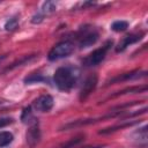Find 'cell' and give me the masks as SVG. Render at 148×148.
<instances>
[{
  "label": "cell",
  "instance_id": "obj_1",
  "mask_svg": "<svg viewBox=\"0 0 148 148\" xmlns=\"http://www.w3.org/2000/svg\"><path fill=\"white\" fill-rule=\"evenodd\" d=\"M80 76H81V71L79 67L73 65H67L56 69L53 75V81L59 90L69 91L75 87Z\"/></svg>",
  "mask_w": 148,
  "mask_h": 148
},
{
  "label": "cell",
  "instance_id": "obj_2",
  "mask_svg": "<svg viewBox=\"0 0 148 148\" xmlns=\"http://www.w3.org/2000/svg\"><path fill=\"white\" fill-rule=\"evenodd\" d=\"M124 112H125V111H112L111 113H108V114H104V116H101V117H97V118L77 119V120H74V121H71V123L65 124L64 126L60 127L59 131L73 130V128H76V127H82V126L91 125V124H95V123H98V121H103V120H105V119H112V118H116V117H119V118H120Z\"/></svg>",
  "mask_w": 148,
  "mask_h": 148
},
{
  "label": "cell",
  "instance_id": "obj_3",
  "mask_svg": "<svg viewBox=\"0 0 148 148\" xmlns=\"http://www.w3.org/2000/svg\"><path fill=\"white\" fill-rule=\"evenodd\" d=\"M112 44H113V40H112V39L106 40V42L103 44V46H101V47L94 50L91 53H89V54L83 59L82 65H83L84 67H94V66L99 65V64L105 59V56H106L108 51L111 49Z\"/></svg>",
  "mask_w": 148,
  "mask_h": 148
},
{
  "label": "cell",
  "instance_id": "obj_4",
  "mask_svg": "<svg viewBox=\"0 0 148 148\" xmlns=\"http://www.w3.org/2000/svg\"><path fill=\"white\" fill-rule=\"evenodd\" d=\"M74 49H75V45L72 40H61L50 50L47 54V59L50 61H57L59 59L66 58L73 53Z\"/></svg>",
  "mask_w": 148,
  "mask_h": 148
},
{
  "label": "cell",
  "instance_id": "obj_5",
  "mask_svg": "<svg viewBox=\"0 0 148 148\" xmlns=\"http://www.w3.org/2000/svg\"><path fill=\"white\" fill-rule=\"evenodd\" d=\"M77 35H79V47L80 49H86V47L94 45L98 40V37H99L98 32L95 29L89 28L88 25L82 27Z\"/></svg>",
  "mask_w": 148,
  "mask_h": 148
},
{
  "label": "cell",
  "instance_id": "obj_6",
  "mask_svg": "<svg viewBox=\"0 0 148 148\" xmlns=\"http://www.w3.org/2000/svg\"><path fill=\"white\" fill-rule=\"evenodd\" d=\"M42 134H40V130H39V124H38V119H36L34 123H31L29 125V128L25 133V141L29 148H35L39 141H40Z\"/></svg>",
  "mask_w": 148,
  "mask_h": 148
},
{
  "label": "cell",
  "instance_id": "obj_7",
  "mask_svg": "<svg viewBox=\"0 0 148 148\" xmlns=\"http://www.w3.org/2000/svg\"><path fill=\"white\" fill-rule=\"evenodd\" d=\"M98 83V76L97 74H90L83 82V86L80 90V95H79V99L81 102H84L90 95L91 92L95 90L96 86Z\"/></svg>",
  "mask_w": 148,
  "mask_h": 148
},
{
  "label": "cell",
  "instance_id": "obj_8",
  "mask_svg": "<svg viewBox=\"0 0 148 148\" xmlns=\"http://www.w3.org/2000/svg\"><path fill=\"white\" fill-rule=\"evenodd\" d=\"M147 76V72L146 71H140V69H135V71H131V72H127V73H124V74H120L118 76H114L112 79H110L105 87L106 86H110V84H113V83H119V82H124V81H130V80H138V79H142V77H146Z\"/></svg>",
  "mask_w": 148,
  "mask_h": 148
},
{
  "label": "cell",
  "instance_id": "obj_9",
  "mask_svg": "<svg viewBox=\"0 0 148 148\" xmlns=\"http://www.w3.org/2000/svg\"><path fill=\"white\" fill-rule=\"evenodd\" d=\"M54 99L51 95H40L32 102V108L37 112H47L53 108Z\"/></svg>",
  "mask_w": 148,
  "mask_h": 148
},
{
  "label": "cell",
  "instance_id": "obj_10",
  "mask_svg": "<svg viewBox=\"0 0 148 148\" xmlns=\"http://www.w3.org/2000/svg\"><path fill=\"white\" fill-rule=\"evenodd\" d=\"M145 36V32L140 31V32H135V34H130L123 37V39L118 43V45L116 46V52H124L130 45L138 43L139 40H141Z\"/></svg>",
  "mask_w": 148,
  "mask_h": 148
},
{
  "label": "cell",
  "instance_id": "obj_11",
  "mask_svg": "<svg viewBox=\"0 0 148 148\" xmlns=\"http://www.w3.org/2000/svg\"><path fill=\"white\" fill-rule=\"evenodd\" d=\"M140 120H128V121H124L121 124H117V125H113V126H110V127H106V128H102L101 131H98V134H110V133H113L118 130H123V128H126V127H131V126H134L136 124H139Z\"/></svg>",
  "mask_w": 148,
  "mask_h": 148
},
{
  "label": "cell",
  "instance_id": "obj_12",
  "mask_svg": "<svg viewBox=\"0 0 148 148\" xmlns=\"http://www.w3.org/2000/svg\"><path fill=\"white\" fill-rule=\"evenodd\" d=\"M148 87L147 84H143V86H136V87H130V88H125L123 90H119L112 95L109 96V98H114V97H118V96H123V95H126V94H136V92H145L147 91Z\"/></svg>",
  "mask_w": 148,
  "mask_h": 148
},
{
  "label": "cell",
  "instance_id": "obj_13",
  "mask_svg": "<svg viewBox=\"0 0 148 148\" xmlns=\"http://www.w3.org/2000/svg\"><path fill=\"white\" fill-rule=\"evenodd\" d=\"M23 82L25 84H34V83H42V82H49V79L39 73H34L24 77Z\"/></svg>",
  "mask_w": 148,
  "mask_h": 148
},
{
  "label": "cell",
  "instance_id": "obj_14",
  "mask_svg": "<svg viewBox=\"0 0 148 148\" xmlns=\"http://www.w3.org/2000/svg\"><path fill=\"white\" fill-rule=\"evenodd\" d=\"M56 8H57V3L54 1H45V2H43L42 7H40V9L38 12L45 17V16L52 14L56 10Z\"/></svg>",
  "mask_w": 148,
  "mask_h": 148
},
{
  "label": "cell",
  "instance_id": "obj_15",
  "mask_svg": "<svg viewBox=\"0 0 148 148\" xmlns=\"http://www.w3.org/2000/svg\"><path fill=\"white\" fill-rule=\"evenodd\" d=\"M36 120V118L34 117L32 114V110H31V106H25L22 111V114H21V121L23 124H27V125H30L31 123H34Z\"/></svg>",
  "mask_w": 148,
  "mask_h": 148
},
{
  "label": "cell",
  "instance_id": "obj_16",
  "mask_svg": "<svg viewBox=\"0 0 148 148\" xmlns=\"http://www.w3.org/2000/svg\"><path fill=\"white\" fill-rule=\"evenodd\" d=\"M13 140H14V135L12 132H8V131L0 132V148L8 146Z\"/></svg>",
  "mask_w": 148,
  "mask_h": 148
},
{
  "label": "cell",
  "instance_id": "obj_17",
  "mask_svg": "<svg viewBox=\"0 0 148 148\" xmlns=\"http://www.w3.org/2000/svg\"><path fill=\"white\" fill-rule=\"evenodd\" d=\"M36 58V54H31V56H25V57H23V58H21L20 60H17V61H15V62H13L10 66H8L3 72H7V71H12V69H14L15 67H17V66H22V65H24V64H27V62H29L30 60H32V59H35Z\"/></svg>",
  "mask_w": 148,
  "mask_h": 148
},
{
  "label": "cell",
  "instance_id": "obj_18",
  "mask_svg": "<svg viewBox=\"0 0 148 148\" xmlns=\"http://www.w3.org/2000/svg\"><path fill=\"white\" fill-rule=\"evenodd\" d=\"M83 140H84V134H80V135H76L75 138H73V139L66 141L64 145H61V146L58 147V148H74L76 145H79V143L82 142Z\"/></svg>",
  "mask_w": 148,
  "mask_h": 148
},
{
  "label": "cell",
  "instance_id": "obj_19",
  "mask_svg": "<svg viewBox=\"0 0 148 148\" xmlns=\"http://www.w3.org/2000/svg\"><path fill=\"white\" fill-rule=\"evenodd\" d=\"M127 28H128V22H127V21H124V20L114 21V22L111 24V29H112L113 31H116V32L125 31Z\"/></svg>",
  "mask_w": 148,
  "mask_h": 148
},
{
  "label": "cell",
  "instance_id": "obj_20",
  "mask_svg": "<svg viewBox=\"0 0 148 148\" xmlns=\"http://www.w3.org/2000/svg\"><path fill=\"white\" fill-rule=\"evenodd\" d=\"M135 135H136L135 140H138L139 142L142 141L143 143H146V141H147V126L145 125L143 127L139 128L138 131H135V132L132 134V136H135Z\"/></svg>",
  "mask_w": 148,
  "mask_h": 148
},
{
  "label": "cell",
  "instance_id": "obj_21",
  "mask_svg": "<svg viewBox=\"0 0 148 148\" xmlns=\"http://www.w3.org/2000/svg\"><path fill=\"white\" fill-rule=\"evenodd\" d=\"M18 27V16H12L6 23H5V30L6 31H13Z\"/></svg>",
  "mask_w": 148,
  "mask_h": 148
},
{
  "label": "cell",
  "instance_id": "obj_22",
  "mask_svg": "<svg viewBox=\"0 0 148 148\" xmlns=\"http://www.w3.org/2000/svg\"><path fill=\"white\" fill-rule=\"evenodd\" d=\"M43 20H44V16H43L39 12H37V13L31 17V23H34V24H39Z\"/></svg>",
  "mask_w": 148,
  "mask_h": 148
},
{
  "label": "cell",
  "instance_id": "obj_23",
  "mask_svg": "<svg viewBox=\"0 0 148 148\" xmlns=\"http://www.w3.org/2000/svg\"><path fill=\"white\" fill-rule=\"evenodd\" d=\"M13 121H14V118H12V117L0 118V128H2V127H5V126H7V125H9V124H12Z\"/></svg>",
  "mask_w": 148,
  "mask_h": 148
},
{
  "label": "cell",
  "instance_id": "obj_24",
  "mask_svg": "<svg viewBox=\"0 0 148 148\" xmlns=\"http://www.w3.org/2000/svg\"><path fill=\"white\" fill-rule=\"evenodd\" d=\"M105 146L106 145H96V146H83V147H79V148H104Z\"/></svg>",
  "mask_w": 148,
  "mask_h": 148
}]
</instances>
